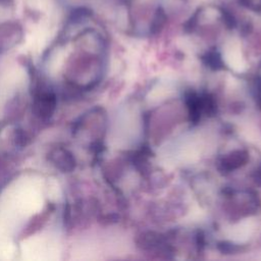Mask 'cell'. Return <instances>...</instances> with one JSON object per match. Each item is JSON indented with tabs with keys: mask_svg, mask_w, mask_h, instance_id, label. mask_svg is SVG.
Listing matches in <instances>:
<instances>
[{
	"mask_svg": "<svg viewBox=\"0 0 261 261\" xmlns=\"http://www.w3.org/2000/svg\"><path fill=\"white\" fill-rule=\"evenodd\" d=\"M56 108V97L51 91H40L34 100L33 111L40 119H49Z\"/></svg>",
	"mask_w": 261,
	"mask_h": 261,
	"instance_id": "cell-1",
	"label": "cell"
},
{
	"mask_svg": "<svg viewBox=\"0 0 261 261\" xmlns=\"http://www.w3.org/2000/svg\"><path fill=\"white\" fill-rule=\"evenodd\" d=\"M51 161L63 172H68L74 167V158L72 157V154L63 148H57L52 151Z\"/></svg>",
	"mask_w": 261,
	"mask_h": 261,
	"instance_id": "cell-2",
	"label": "cell"
},
{
	"mask_svg": "<svg viewBox=\"0 0 261 261\" xmlns=\"http://www.w3.org/2000/svg\"><path fill=\"white\" fill-rule=\"evenodd\" d=\"M246 160H247V154L243 151H238L232 153L228 157H226L223 160L222 164L226 169H233L242 165L244 162H246Z\"/></svg>",
	"mask_w": 261,
	"mask_h": 261,
	"instance_id": "cell-3",
	"label": "cell"
},
{
	"mask_svg": "<svg viewBox=\"0 0 261 261\" xmlns=\"http://www.w3.org/2000/svg\"><path fill=\"white\" fill-rule=\"evenodd\" d=\"M240 2L250 9L257 10L261 8V0H240Z\"/></svg>",
	"mask_w": 261,
	"mask_h": 261,
	"instance_id": "cell-4",
	"label": "cell"
}]
</instances>
